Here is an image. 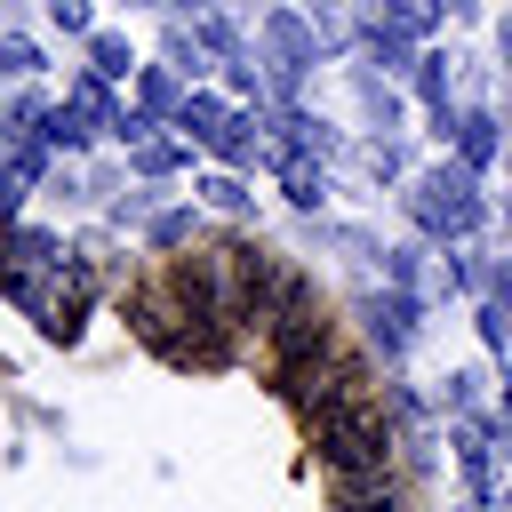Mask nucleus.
Wrapping results in <instances>:
<instances>
[{"label":"nucleus","mask_w":512,"mask_h":512,"mask_svg":"<svg viewBox=\"0 0 512 512\" xmlns=\"http://www.w3.org/2000/svg\"><path fill=\"white\" fill-rule=\"evenodd\" d=\"M296 296V272H280V256L264 248H224V320L232 328H272V312Z\"/></svg>","instance_id":"nucleus-1"}]
</instances>
